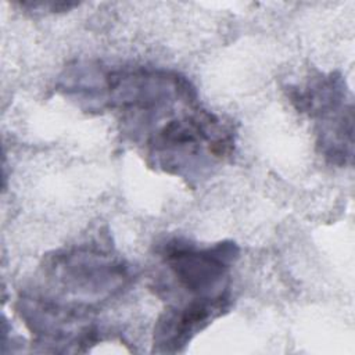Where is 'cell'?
<instances>
[{
  "instance_id": "2",
  "label": "cell",
  "mask_w": 355,
  "mask_h": 355,
  "mask_svg": "<svg viewBox=\"0 0 355 355\" xmlns=\"http://www.w3.org/2000/svg\"><path fill=\"white\" fill-rule=\"evenodd\" d=\"M42 293L87 306L121 294L132 282L129 265L112 250L85 243L54 251L44 258Z\"/></svg>"
},
{
  "instance_id": "1",
  "label": "cell",
  "mask_w": 355,
  "mask_h": 355,
  "mask_svg": "<svg viewBox=\"0 0 355 355\" xmlns=\"http://www.w3.org/2000/svg\"><path fill=\"white\" fill-rule=\"evenodd\" d=\"M234 143L232 122L198 103L168 116L144 137L148 165L187 182L212 173L233 154Z\"/></svg>"
},
{
  "instance_id": "5",
  "label": "cell",
  "mask_w": 355,
  "mask_h": 355,
  "mask_svg": "<svg viewBox=\"0 0 355 355\" xmlns=\"http://www.w3.org/2000/svg\"><path fill=\"white\" fill-rule=\"evenodd\" d=\"M239 254L240 250L233 241L201 247L183 239H171L158 248L162 265L190 298H212L230 293L229 272Z\"/></svg>"
},
{
  "instance_id": "4",
  "label": "cell",
  "mask_w": 355,
  "mask_h": 355,
  "mask_svg": "<svg viewBox=\"0 0 355 355\" xmlns=\"http://www.w3.org/2000/svg\"><path fill=\"white\" fill-rule=\"evenodd\" d=\"M96 308L64 301L39 290L21 294L17 312L44 351L80 352L100 340Z\"/></svg>"
},
{
  "instance_id": "6",
  "label": "cell",
  "mask_w": 355,
  "mask_h": 355,
  "mask_svg": "<svg viewBox=\"0 0 355 355\" xmlns=\"http://www.w3.org/2000/svg\"><path fill=\"white\" fill-rule=\"evenodd\" d=\"M232 304V294L212 298H189L172 304L158 316L153 333V351L176 354L215 319L222 316Z\"/></svg>"
},
{
  "instance_id": "3",
  "label": "cell",
  "mask_w": 355,
  "mask_h": 355,
  "mask_svg": "<svg viewBox=\"0 0 355 355\" xmlns=\"http://www.w3.org/2000/svg\"><path fill=\"white\" fill-rule=\"evenodd\" d=\"M291 104L315 121L316 146L336 166L351 165L354 157V105L345 79L338 72L318 73L290 86Z\"/></svg>"
}]
</instances>
